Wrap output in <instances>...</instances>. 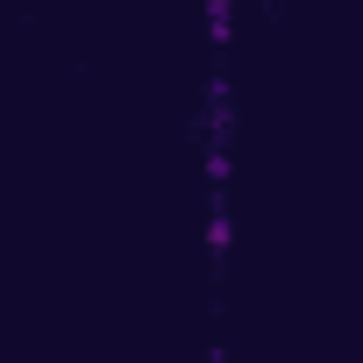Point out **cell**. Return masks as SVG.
Returning <instances> with one entry per match:
<instances>
[{
	"mask_svg": "<svg viewBox=\"0 0 363 363\" xmlns=\"http://www.w3.org/2000/svg\"><path fill=\"white\" fill-rule=\"evenodd\" d=\"M207 8H214V43L228 36V0H207Z\"/></svg>",
	"mask_w": 363,
	"mask_h": 363,
	"instance_id": "cell-1",
	"label": "cell"
}]
</instances>
